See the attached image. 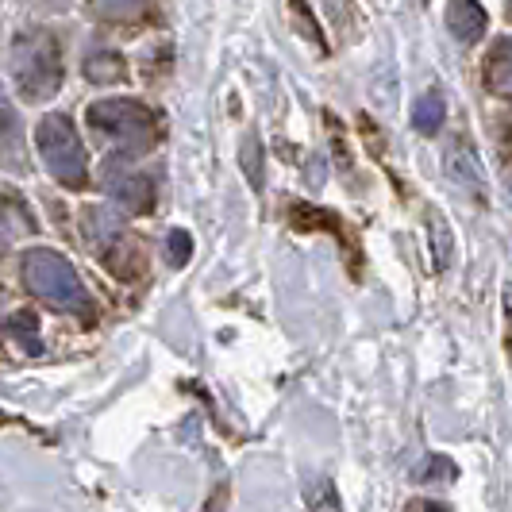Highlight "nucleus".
Instances as JSON below:
<instances>
[{
    "label": "nucleus",
    "mask_w": 512,
    "mask_h": 512,
    "mask_svg": "<svg viewBox=\"0 0 512 512\" xmlns=\"http://www.w3.org/2000/svg\"><path fill=\"white\" fill-rule=\"evenodd\" d=\"M89 128L101 135L108 147L124 154H143L154 147L158 139V120L143 101H131V97H112V101L89 104L85 112Z\"/></svg>",
    "instance_id": "nucleus-1"
},
{
    "label": "nucleus",
    "mask_w": 512,
    "mask_h": 512,
    "mask_svg": "<svg viewBox=\"0 0 512 512\" xmlns=\"http://www.w3.org/2000/svg\"><path fill=\"white\" fill-rule=\"evenodd\" d=\"M20 270H24V285L39 301L62 308V312H74V316H93V301H89L85 285H81L77 270L62 255L35 247V251L24 255Z\"/></svg>",
    "instance_id": "nucleus-2"
},
{
    "label": "nucleus",
    "mask_w": 512,
    "mask_h": 512,
    "mask_svg": "<svg viewBox=\"0 0 512 512\" xmlns=\"http://www.w3.org/2000/svg\"><path fill=\"white\" fill-rule=\"evenodd\" d=\"M12 77L24 93V101L43 104L62 89V54L47 31L24 35L12 47Z\"/></svg>",
    "instance_id": "nucleus-3"
},
{
    "label": "nucleus",
    "mask_w": 512,
    "mask_h": 512,
    "mask_svg": "<svg viewBox=\"0 0 512 512\" xmlns=\"http://www.w3.org/2000/svg\"><path fill=\"white\" fill-rule=\"evenodd\" d=\"M35 147L54 181H62L66 189H81L89 181V154H85V143L70 116H58V112L43 116L35 128Z\"/></svg>",
    "instance_id": "nucleus-4"
},
{
    "label": "nucleus",
    "mask_w": 512,
    "mask_h": 512,
    "mask_svg": "<svg viewBox=\"0 0 512 512\" xmlns=\"http://www.w3.org/2000/svg\"><path fill=\"white\" fill-rule=\"evenodd\" d=\"M97 255H101V262L108 266V274H116L120 282H135V278H143V270H147V258H143L139 239L128 235V231H120L116 224H108L104 235L97 239Z\"/></svg>",
    "instance_id": "nucleus-5"
},
{
    "label": "nucleus",
    "mask_w": 512,
    "mask_h": 512,
    "mask_svg": "<svg viewBox=\"0 0 512 512\" xmlns=\"http://www.w3.org/2000/svg\"><path fill=\"white\" fill-rule=\"evenodd\" d=\"M104 189L124 212H151L154 208V181L147 174H135V170H120V166H108L104 174Z\"/></svg>",
    "instance_id": "nucleus-6"
},
{
    "label": "nucleus",
    "mask_w": 512,
    "mask_h": 512,
    "mask_svg": "<svg viewBox=\"0 0 512 512\" xmlns=\"http://www.w3.org/2000/svg\"><path fill=\"white\" fill-rule=\"evenodd\" d=\"M447 20H451V31L459 43H478L489 27V12L478 0H451Z\"/></svg>",
    "instance_id": "nucleus-7"
},
{
    "label": "nucleus",
    "mask_w": 512,
    "mask_h": 512,
    "mask_svg": "<svg viewBox=\"0 0 512 512\" xmlns=\"http://www.w3.org/2000/svg\"><path fill=\"white\" fill-rule=\"evenodd\" d=\"M486 85L497 97H509L512 74H509V39H497L493 51L486 54Z\"/></svg>",
    "instance_id": "nucleus-8"
},
{
    "label": "nucleus",
    "mask_w": 512,
    "mask_h": 512,
    "mask_svg": "<svg viewBox=\"0 0 512 512\" xmlns=\"http://www.w3.org/2000/svg\"><path fill=\"white\" fill-rule=\"evenodd\" d=\"M0 220H8L12 231H35V216L27 212V201L4 185H0Z\"/></svg>",
    "instance_id": "nucleus-9"
},
{
    "label": "nucleus",
    "mask_w": 512,
    "mask_h": 512,
    "mask_svg": "<svg viewBox=\"0 0 512 512\" xmlns=\"http://www.w3.org/2000/svg\"><path fill=\"white\" fill-rule=\"evenodd\" d=\"M443 116H447V104H443V97H439V93H428L424 101L416 104V128L424 131V135L439 131Z\"/></svg>",
    "instance_id": "nucleus-10"
},
{
    "label": "nucleus",
    "mask_w": 512,
    "mask_h": 512,
    "mask_svg": "<svg viewBox=\"0 0 512 512\" xmlns=\"http://www.w3.org/2000/svg\"><path fill=\"white\" fill-rule=\"evenodd\" d=\"M12 147H20V116H16L12 101L0 93V151L12 154Z\"/></svg>",
    "instance_id": "nucleus-11"
},
{
    "label": "nucleus",
    "mask_w": 512,
    "mask_h": 512,
    "mask_svg": "<svg viewBox=\"0 0 512 512\" xmlns=\"http://www.w3.org/2000/svg\"><path fill=\"white\" fill-rule=\"evenodd\" d=\"M104 20H116V24H131L147 12V0H97Z\"/></svg>",
    "instance_id": "nucleus-12"
},
{
    "label": "nucleus",
    "mask_w": 512,
    "mask_h": 512,
    "mask_svg": "<svg viewBox=\"0 0 512 512\" xmlns=\"http://www.w3.org/2000/svg\"><path fill=\"white\" fill-rule=\"evenodd\" d=\"M85 74L93 77L97 85H112V81H120V77H124V62H120L116 54H97V58H89V62H85Z\"/></svg>",
    "instance_id": "nucleus-13"
},
{
    "label": "nucleus",
    "mask_w": 512,
    "mask_h": 512,
    "mask_svg": "<svg viewBox=\"0 0 512 512\" xmlns=\"http://www.w3.org/2000/svg\"><path fill=\"white\" fill-rule=\"evenodd\" d=\"M239 158H243V170H247V178H251V185H262V147H258V139L251 135L243 147H239Z\"/></svg>",
    "instance_id": "nucleus-14"
},
{
    "label": "nucleus",
    "mask_w": 512,
    "mask_h": 512,
    "mask_svg": "<svg viewBox=\"0 0 512 512\" xmlns=\"http://www.w3.org/2000/svg\"><path fill=\"white\" fill-rule=\"evenodd\" d=\"M12 332H16V339L27 347V355H39V351H43V347H39V339H35V316H31V312L12 316Z\"/></svg>",
    "instance_id": "nucleus-15"
},
{
    "label": "nucleus",
    "mask_w": 512,
    "mask_h": 512,
    "mask_svg": "<svg viewBox=\"0 0 512 512\" xmlns=\"http://www.w3.org/2000/svg\"><path fill=\"white\" fill-rule=\"evenodd\" d=\"M289 8H293V16H297V31H305V39H312L316 47H324V35H320V27L312 24V12H308L305 0H289Z\"/></svg>",
    "instance_id": "nucleus-16"
},
{
    "label": "nucleus",
    "mask_w": 512,
    "mask_h": 512,
    "mask_svg": "<svg viewBox=\"0 0 512 512\" xmlns=\"http://www.w3.org/2000/svg\"><path fill=\"white\" fill-rule=\"evenodd\" d=\"M166 255L174 266H185L189 255H193V243H189V235L185 231H170V243H166Z\"/></svg>",
    "instance_id": "nucleus-17"
},
{
    "label": "nucleus",
    "mask_w": 512,
    "mask_h": 512,
    "mask_svg": "<svg viewBox=\"0 0 512 512\" xmlns=\"http://www.w3.org/2000/svg\"><path fill=\"white\" fill-rule=\"evenodd\" d=\"M0 308H4V305H0Z\"/></svg>",
    "instance_id": "nucleus-18"
}]
</instances>
